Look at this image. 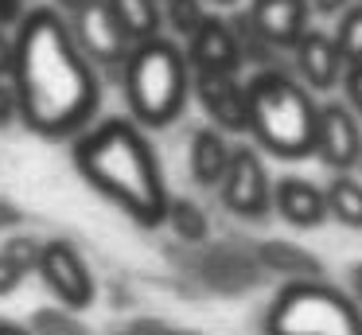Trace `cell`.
I'll return each mask as SVG.
<instances>
[{"label":"cell","instance_id":"1","mask_svg":"<svg viewBox=\"0 0 362 335\" xmlns=\"http://www.w3.org/2000/svg\"><path fill=\"white\" fill-rule=\"evenodd\" d=\"M12 86L20 98V121L47 140L86 132L102 106L98 67L78 51L59 8H32L20 20Z\"/></svg>","mask_w":362,"mask_h":335},{"label":"cell","instance_id":"2","mask_svg":"<svg viewBox=\"0 0 362 335\" xmlns=\"http://www.w3.org/2000/svg\"><path fill=\"white\" fill-rule=\"evenodd\" d=\"M74 168L133 222L164 226L172 195L156 148L133 117H105L82 132L74 140Z\"/></svg>","mask_w":362,"mask_h":335},{"label":"cell","instance_id":"3","mask_svg":"<svg viewBox=\"0 0 362 335\" xmlns=\"http://www.w3.org/2000/svg\"><path fill=\"white\" fill-rule=\"evenodd\" d=\"M245 90H250V137L257 140V148L281 160L315 156L320 101L292 70H253Z\"/></svg>","mask_w":362,"mask_h":335},{"label":"cell","instance_id":"4","mask_svg":"<svg viewBox=\"0 0 362 335\" xmlns=\"http://www.w3.org/2000/svg\"><path fill=\"white\" fill-rule=\"evenodd\" d=\"M191 62L175 39L156 35L148 43H136L133 55L121 67V90L125 106L141 129H168L180 121L191 93Z\"/></svg>","mask_w":362,"mask_h":335},{"label":"cell","instance_id":"5","mask_svg":"<svg viewBox=\"0 0 362 335\" xmlns=\"http://www.w3.org/2000/svg\"><path fill=\"white\" fill-rule=\"evenodd\" d=\"M265 335H362V308L327 277L281 285L265 308Z\"/></svg>","mask_w":362,"mask_h":335},{"label":"cell","instance_id":"6","mask_svg":"<svg viewBox=\"0 0 362 335\" xmlns=\"http://www.w3.org/2000/svg\"><path fill=\"white\" fill-rule=\"evenodd\" d=\"M218 199L234 218H245V222L269 218V210H273V179H269L265 160H261L257 148L234 144L230 168L218 183Z\"/></svg>","mask_w":362,"mask_h":335},{"label":"cell","instance_id":"7","mask_svg":"<svg viewBox=\"0 0 362 335\" xmlns=\"http://www.w3.org/2000/svg\"><path fill=\"white\" fill-rule=\"evenodd\" d=\"M35 273L43 277V285L51 288V296L66 312H86L98 296V285H94V273H90L86 257L63 238L43 242V257H40V269Z\"/></svg>","mask_w":362,"mask_h":335},{"label":"cell","instance_id":"8","mask_svg":"<svg viewBox=\"0 0 362 335\" xmlns=\"http://www.w3.org/2000/svg\"><path fill=\"white\" fill-rule=\"evenodd\" d=\"M71 35H74V43H78V51L86 55L94 67L121 70L125 59L133 55V39L121 31V23L113 20L105 0H90L78 12H71Z\"/></svg>","mask_w":362,"mask_h":335},{"label":"cell","instance_id":"9","mask_svg":"<svg viewBox=\"0 0 362 335\" xmlns=\"http://www.w3.org/2000/svg\"><path fill=\"white\" fill-rule=\"evenodd\" d=\"M315 156L331 176L354 171L362 160V121L346 101H320V117H315Z\"/></svg>","mask_w":362,"mask_h":335},{"label":"cell","instance_id":"10","mask_svg":"<svg viewBox=\"0 0 362 335\" xmlns=\"http://www.w3.org/2000/svg\"><path fill=\"white\" fill-rule=\"evenodd\" d=\"M187 62L191 74H242L245 67V51L238 39L234 23L222 16H206L203 28L187 39Z\"/></svg>","mask_w":362,"mask_h":335},{"label":"cell","instance_id":"11","mask_svg":"<svg viewBox=\"0 0 362 335\" xmlns=\"http://www.w3.org/2000/svg\"><path fill=\"white\" fill-rule=\"evenodd\" d=\"M191 90L218 132H250V90L238 74H195Z\"/></svg>","mask_w":362,"mask_h":335},{"label":"cell","instance_id":"12","mask_svg":"<svg viewBox=\"0 0 362 335\" xmlns=\"http://www.w3.org/2000/svg\"><path fill=\"white\" fill-rule=\"evenodd\" d=\"M292 74L308 86L312 93H331L343 90V74H346V59L339 55L335 35L312 28L296 47H292Z\"/></svg>","mask_w":362,"mask_h":335},{"label":"cell","instance_id":"13","mask_svg":"<svg viewBox=\"0 0 362 335\" xmlns=\"http://www.w3.org/2000/svg\"><path fill=\"white\" fill-rule=\"evenodd\" d=\"M308 16H312L308 0H253L245 20L273 51H292L312 31Z\"/></svg>","mask_w":362,"mask_h":335},{"label":"cell","instance_id":"14","mask_svg":"<svg viewBox=\"0 0 362 335\" xmlns=\"http://www.w3.org/2000/svg\"><path fill=\"white\" fill-rule=\"evenodd\" d=\"M273 210L296 230H315L327 222V195L304 176H281L273 183Z\"/></svg>","mask_w":362,"mask_h":335},{"label":"cell","instance_id":"15","mask_svg":"<svg viewBox=\"0 0 362 335\" xmlns=\"http://www.w3.org/2000/svg\"><path fill=\"white\" fill-rule=\"evenodd\" d=\"M230 156H234V144L226 140V132H218L214 125H203V129L191 132V144H187V168L191 179L199 187H214L218 191L222 176L230 168Z\"/></svg>","mask_w":362,"mask_h":335},{"label":"cell","instance_id":"16","mask_svg":"<svg viewBox=\"0 0 362 335\" xmlns=\"http://www.w3.org/2000/svg\"><path fill=\"white\" fill-rule=\"evenodd\" d=\"M257 261L269 273L284 280V285H300V280H323V265L312 249L296 246V242H261Z\"/></svg>","mask_w":362,"mask_h":335},{"label":"cell","instance_id":"17","mask_svg":"<svg viewBox=\"0 0 362 335\" xmlns=\"http://www.w3.org/2000/svg\"><path fill=\"white\" fill-rule=\"evenodd\" d=\"M105 8L113 12V20L121 23L129 39L136 43H148L160 35L164 28V12H160V0H105Z\"/></svg>","mask_w":362,"mask_h":335},{"label":"cell","instance_id":"18","mask_svg":"<svg viewBox=\"0 0 362 335\" xmlns=\"http://www.w3.org/2000/svg\"><path fill=\"white\" fill-rule=\"evenodd\" d=\"M323 195H327V218H335L346 230H362V179L354 171L331 176Z\"/></svg>","mask_w":362,"mask_h":335},{"label":"cell","instance_id":"19","mask_svg":"<svg viewBox=\"0 0 362 335\" xmlns=\"http://www.w3.org/2000/svg\"><path fill=\"white\" fill-rule=\"evenodd\" d=\"M164 222L172 226V234L180 242H206V234H211V218L195 199H172Z\"/></svg>","mask_w":362,"mask_h":335},{"label":"cell","instance_id":"20","mask_svg":"<svg viewBox=\"0 0 362 335\" xmlns=\"http://www.w3.org/2000/svg\"><path fill=\"white\" fill-rule=\"evenodd\" d=\"M160 12H164V23L172 28V35L180 39H191L211 16L203 8V0H160Z\"/></svg>","mask_w":362,"mask_h":335},{"label":"cell","instance_id":"21","mask_svg":"<svg viewBox=\"0 0 362 335\" xmlns=\"http://www.w3.org/2000/svg\"><path fill=\"white\" fill-rule=\"evenodd\" d=\"M335 43L346 67H362V0H354L335 23Z\"/></svg>","mask_w":362,"mask_h":335},{"label":"cell","instance_id":"22","mask_svg":"<svg viewBox=\"0 0 362 335\" xmlns=\"http://www.w3.org/2000/svg\"><path fill=\"white\" fill-rule=\"evenodd\" d=\"M0 254L8 257L12 265H16L20 273H35L40 269V257H43V242L32 238V234H16V238H8L4 246H0Z\"/></svg>","mask_w":362,"mask_h":335},{"label":"cell","instance_id":"23","mask_svg":"<svg viewBox=\"0 0 362 335\" xmlns=\"http://www.w3.org/2000/svg\"><path fill=\"white\" fill-rule=\"evenodd\" d=\"M32 331L35 335H86V327L66 308H40L32 316Z\"/></svg>","mask_w":362,"mask_h":335},{"label":"cell","instance_id":"24","mask_svg":"<svg viewBox=\"0 0 362 335\" xmlns=\"http://www.w3.org/2000/svg\"><path fill=\"white\" fill-rule=\"evenodd\" d=\"M343 101L354 109V117L362 121V67H346V74H343Z\"/></svg>","mask_w":362,"mask_h":335},{"label":"cell","instance_id":"25","mask_svg":"<svg viewBox=\"0 0 362 335\" xmlns=\"http://www.w3.org/2000/svg\"><path fill=\"white\" fill-rule=\"evenodd\" d=\"M20 117V98H16V86L12 78H0V129H8L12 121Z\"/></svg>","mask_w":362,"mask_h":335},{"label":"cell","instance_id":"26","mask_svg":"<svg viewBox=\"0 0 362 335\" xmlns=\"http://www.w3.org/2000/svg\"><path fill=\"white\" fill-rule=\"evenodd\" d=\"M12 67H16V35L0 28V78H12Z\"/></svg>","mask_w":362,"mask_h":335},{"label":"cell","instance_id":"27","mask_svg":"<svg viewBox=\"0 0 362 335\" xmlns=\"http://www.w3.org/2000/svg\"><path fill=\"white\" fill-rule=\"evenodd\" d=\"M20 280H24V273H20L8 257L0 254V296H12L20 288Z\"/></svg>","mask_w":362,"mask_h":335},{"label":"cell","instance_id":"28","mask_svg":"<svg viewBox=\"0 0 362 335\" xmlns=\"http://www.w3.org/2000/svg\"><path fill=\"white\" fill-rule=\"evenodd\" d=\"M24 0H0V28H8V23H20L24 20Z\"/></svg>","mask_w":362,"mask_h":335},{"label":"cell","instance_id":"29","mask_svg":"<svg viewBox=\"0 0 362 335\" xmlns=\"http://www.w3.org/2000/svg\"><path fill=\"white\" fill-rule=\"evenodd\" d=\"M308 4H312V12H320V16H343L354 0H308Z\"/></svg>","mask_w":362,"mask_h":335},{"label":"cell","instance_id":"30","mask_svg":"<svg viewBox=\"0 0 362 335\" xmlns=\"http://www.w3.org/2000/svg\"><path fill=\"white\" fill-rule=\"evenodd\" d=\"M346 293H351L354 304L362 308V261H354L351 269H346Z\"/></svg>","mask_w":362,"mask_h":335},{"label":"cell","instance_id":"31","mask_svg":"<svg viewBox=\"0 0 362 335\" xmlns=\"http://www.w3.org/2000/svg\"><path fill=\"white\" fill-rule=\"evenodd\" d=\"M133 335H191V331H175V327H168V324H152L148 319V324H141Z\"/></svg>","mask_w":362,"mask_h":335},{"label":"cell","instance_id":"32","mask_svg":"<svg viewBox=\"0 0 362 335\" xmlns=\"http://www.w3.org/2000/svg\"><path fill=\"white\" fill-rule=\"evenodd\" d=\"M16 222H20V210L8 207V203H0V230H4V226H16Z\"/></svg>","mask_w":362,"mask_h":335},{"label":"cell","instance_id":"33","mask_svg":"<svg viewBox=\"0 0 362 335\" xmlns=\"http://www.w3.org/2000/svg\"><path fill=\"white\" fill-rule=\"evenodd\" d=\"M0 335H35V331L24 324H12V319H0Z\"/></svg>","mask_w":362,"mask_h":335},{"label":"cell","instance_id":"34","mask_svg":"<svg viewBox=\"0 0 362 335\" xmlns=\"http://www.w3.org/2000/svg\"><path fill=\"white\" fill-rule=\"evenodd\" d=\"M59 8H63V12H78L82 4H90V0H55Z\"/></svg>","mask_w":362,"mask_h":335},{"label":"cell","instance_id":"35","mask_svg":"<svg viewBox=\"0 0 362 335\" xmlns=\"http://www.w3.org/2000/svg\"><path fill=\"white\" fill-rule=\"evenodd\" d=\"M214 4H238V0H214Z\"/></svg>","mask_w":362,"mask_h":335},{"label":"cell","instance_id":"36","mask_svg":"<svg viewBox=\"0 0 362 335\" xmlns=\"http://www.w3.org/2000/svg\"><path fill=\"white\" fill-rule=\"evenodd\" d=\"M358 179H362V160H358Z\"/></svg>","mask_w":362,"mask_h":335},{"label":"cell","instance_id":"37","mask_svg":"<svg viewBox=\"0 0 362 335\" xmlns=\"http://www.w3.org/2000/svg\"><path fill=\"white\" fill-rule=\"evenodd\" d=\"M129 335H133V331H129Z\"/></svg>","mask_w":362,"mask_h":335}]
</instances>
